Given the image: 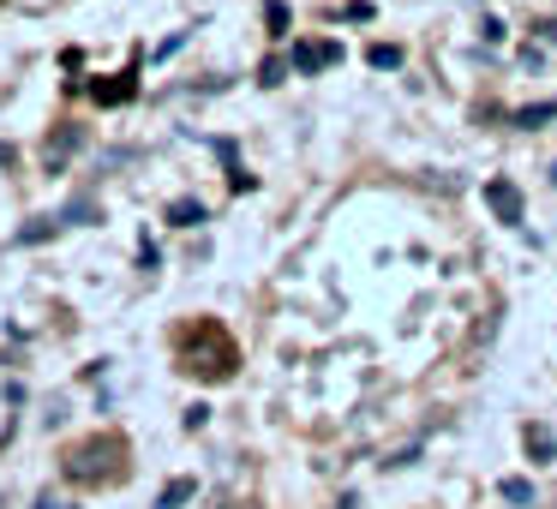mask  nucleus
Wrapping results in <instances>:
<instances>
[{
    "mask_svg": "<svg viewBox=\"0 0 557 509\" xmlns=\"http://www.w3.org/2000/svg\"><path fill=\"white\" fill-rule=\"evenodd\" d=\"M37 509H73V504H66V497H54V492H42V497H37Z\"/></svg>",
    "mask_w": 557,
    "mask_h": 509,
    "instance_id": "9b49d317",
    "label": "nucleus"
},
{
    "mask_svg": "<svg viewBox=\"0 0 557 509\" xmlns=\"http://www.w3.org/2000/svg\"><path fill=\"white\" fill-rule=\"evenodd\" d=\"M169 222H174V228H193V222H205V204H193V198H174V204H169Z\"/></svg>",
    "mask_w": 557,
    "mask_h": 509,
    "instance_id": "7ed1b4c3",
    "label": "nucleus"
},
{
    "mask_svg": "<svg viewBox=\"0 0 557 509\" xmlns=\"http://www.w3.org/2000/svg\"><path fill=\"white\" fill-rule=\"evenodd\" d=\"M552 181H557V169H552Z\"/></svg>",
    "mask_w": 557,
    "mask_h": 509,
    "instance_id": "f8f14e48",
    "label": "nucleus"
},
{
    "mask_svg": "<svg viewBox=\"0 0 557 509\" xmlns=\"http://www.w3.org/2000/svg\"><path fill=\"white\" fill-rule=\"evenodd\" d=\"M186 497H193V480H174L169 492H162V504H157V509H181Z\"/></svg>",
    "mask_w": 557,
    "mask_h": 509,
    "instance_id": "0eeeda50",
    "label": "nucleus"
},
{
    "mask_svg": "<svg viewBox=\"0 0 557 509\" xmlns=\"http://www.w3.org/2000/svg\"><path fill=\"white\" fill-rule=\"evenodd\" d=\"M126 97H133V85H126V78H121V85H97V102H126Z\"/></svg>",
    "mask_w": 557,
    "mask_h": 509,
    "instance_id": "1a4fd4ad",
    "label": "nucleus"
},
{
    "mask_svg": "<svg viewBox=\"0 0 557 509\" xmlns=\"http://www.w3.org/2000/svg\"><path fill=\"white\" fill-rule=\"evenodd\" d=\"M552 449H557V437L545 432V425H528V456L533 461H552Z\"/></svg>",
    "mask_w": 557,
    "mask_h": 509,
    "instance_id": "20e7f679",
    "label": "nucleus"
},
{
    "mask_svg": "<svg viewBox=\"0 0 557 509\" xmlns=\"http://www.w3.org/2000/svg\"><path fill=\"white\" fill-rule=\"evenodd\" d=\"M372 66H401V49H389V42H372V54H366Z\"/></svg>",
    "mask_w": 557,
    "mask_h": 509,
    "instance_id": "6e6552de",
    "label": "nucleus"
},
{
    "mask_svg": "<svg viewBox=\"0 0 557 509\" xmlns=\"http://www.w3.org/2000/svg\"><path fill=\"white\" fill-rule=\"evenodd\" d=\"M497 492H504V504H533V485L528 480H504Z\"/></svg>",
    "mask_w": 557,
    "mask_h": 509,
    "instance_id": "423d86ee",
    "label": "nucleus"
},
{
    "mask_svg": "<svg viewBox=\"0 0 557 509\" xmlns=\"http://www.w3.org/2000/svg\"><path fill=\"white\" fill-rule=\"evenodd\" d=\"M485 204L497 210V222H521V193L509 181H485Z\"/></svg>",
    "mask_w": 557,
    "mask_h": 509,
    "instance_id": "f257e3e1",
    "label": "nucleus"
},
{
    "mask_svg": "<svg viewBox=\"0 0 557 509\" xmlns=\"http://www.w3.org/2000/svg\"><path fill=\"white\" fill-rule=\"evenodd\" d=\"M264 18H270V30L282 37V25H288V7H276V0H270V7H264Z\"/></svg>",
    "mask_w": 557,
    "mask_h": 509,
    "instance_id": "9d476101",
    "label": "nucleus"
},
{
    "mask_svg": "<svg viewBox=\"0 0 557 509\" xmlns=\"http://www.w3.org/2000/svg\"><path fill=\"white\" fill-rule=\"evenodd\" d=\"M78 145H85V133H78V126H66V133L61 138H54V145H49V162H66V157H73V150Z\"/></svg>",
    "mask_w": 557,
    "mask_h": 509,
    "instance_id": "39448f33",
    "label": "nucleus"
},
{
    "mask_svg": "<svg viewBox=\"0 0 557 509\" xmlns=\"http://www.w3.org/2000/svg\"><path fill=\"white\" fill-rule=\"evenodd\" d=\"M336 61H342L336 42H306V49H294V66H300V73H324V66H336Z\"/></svg>",
    "mask_w": 557,
    "mask_h": 509,
    "instance_id": "f03ea898",
    "label": "nucleus"
}]
</instances>
